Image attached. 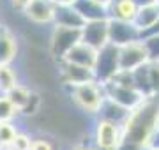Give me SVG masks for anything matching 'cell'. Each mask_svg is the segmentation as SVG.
<instances>
[{"mask_svg": "<svg viewBox=\"0 0 159 150\" xmlns=\"http://www.w3.org/2000/svg\"><path fill=\"white\" fill-rule=\"evenodd\" d=\"M159 124V95H148L129 111L122 124V139L145 147L152 131Z\"/></svg>", "mask_w": 159, "mask_h": 150, "instance_id": "6da1fadb", "label": "cell"}, {"mask_svg": "<svg viewBox=\"0 0 159 150\" xmlns=\"http://www.w3.org/2000/svg\"><path fill=\"white\" fill-rule=\"evenodd\" d=\"M64 88H66L67 101L76 110L81 111L87 117L96 118L97 111H99L102 101L106 97L102 83H99L97 80H90L85 81V83H80V85H74V87H64Z\"/></svg>", "mask_w": 159, "mask_h": 150, "instance_id": "7a4b0ae2", "label": "cell"}, {"mask_svg": "<svg viewBox=\"0 0 159 150\" xmlns=\"http://www.w3.org/2000/svg\"><path fill=\"white\" fill-rule=\"evenodd\" d=\"M120 69L119 65V46L106 42L104 46L97 50L96 62H94V78L99 83H106L113 78V74Z\"/></svg>", "mask_w": 159, "mask_h": 150, "instance_id": "3957f363", "label": "cell"}, {"mask_svg": "<svg viewBox=\"0 0 159 150\" xmlns=\"http://www.w3.org/2000/svg\"><path fill=\"white\" fill-rule=\"evenodd\" d=\"M51 34L48 39V51L53 62L62 60L64 55L80 41V29H67V27H55L51 25Z\"/></svg>", "mask_w": 159, "mask_h": 150, "instance_id": "277c9868", "label": "cell"}, {"mask_svg": "<svg viewBox=\"0 0 159 150\" xmlns=\"http://www.w3.org/2000/svg\"><path fill=\"white\" fill-rule=\"evenodd\" d=\"M90 138H92V141H90L92 147L115 148L120 143V139H122V126L96 117L94 118V126H92Z\"/></svg>", "mask_w": 159, "mask_h": 150, "instance_id": "5b68a950", "label": "cell"}, {"mask_svg": "<svg viewBox=\"0 0 159 150\" xmlns=\"http://www.w3.org/2000/svg\"><path fill=\"white\" fill-rule=\"evenodd\" d=\"M55 64L58 67L57 81H60L62 87H74V85H80V83L96 80L94 78V71L90 67H83V65L66 62V60H58Z\"/></svg>", "mask_w": 159, "mask_h": 150, "instance_id": "8992f818", "label": "cell"}, {"mask_svg": "<svg viewBox=\"0 0 159 150\" xmlns=\"http://www.w3.org/2000/svg\"><path fill=\"white\" fill-rule=\"evenodd\" d=\"M142 39V32L133 21H122V20H111L108 18V42L115 46H124L133 41Z\"/></svg>", "mask_w": 159, "mask_h": 150, "instance_id": "52a82bcc", "label": "cell"}, {"mask_svg": "<svg viewBox=\"0 0 159 150\" xmlns=\"http://www.w3.org/2000/svg\"><path fill=\"white\" fill-rule=\"evenodd\" d=\"M148 62V53L145 50L143 41H133L129 44L119 46V65L120 69L133 71Z\"/></svg>", "mask_w": 159, "mask_h": 150, "instance_id": "ba28073f", "label": "cell"}, {"mask_svg": "<svg viewBox=\"0 0 159 150\" xmlns=\"http://www.w3.org/2000/svg\"><path fill=\"white\" fill-rule=\"evenodd\" d=\"M104 85V95L115 103L122 104L124 108L127 110H133V108H136L138 104L142 103L143 95L138 92L134 87H124V85H117L113 81H108V83H102Z\"/></svg>", "mask_w": 159, "mask_h": 150, "instance_id": "9c48e42d", "label": "cell"}, {"mask_svg": "<svg viewBox=\"0 0 159 150\" xmlns=\"http://www.w3.org/2000/svg\"><path fill=\"white\" fill-rule=\"evenodd\" d=\"M25 20L32 25L43 27V25L53 23V12H55V4L51 0H30V4L23 9Z\"/></svg>", "mask_w": 159, "mask_h": 150, "instance_id": "30bf717a", "label": "cell"}, {"mask_svg": "<svg viewBox=\"0 0 159 150\" xmlns=\"http://www.w3.org/2000/svg\"><path fill=\"white\" fill-rule=\"evenodd\" d=\"M80 41L85 44L99 50L108 42V20H94V21H85L83 27L80 29Z\"/></svg>", "mask_w": 159, "mask_h": 150, "instance_id": "8fae6325", "label": "cell"}, {"mask_svg": "<svg viewBox=\"0 0 159 150\" xmlns=\"http://www.w3.org/2000/svg\"><path fill=\"white\" fill-rule=\"evenodd\" d=\"M20 53L16 34L9 27L0 25V64H12Z\"/></svg>", "mask_w": 159, "mask_h": 150, "instance_id": "7c38bea8", "label": "cell"}, {"mask_svg": "<svg viewBox=\"0 0 159 150\" xmlns=\"http://www.w3.org/2000/svg\"><path fill=\"white\" fill-rule=\"evenodd\" d=\"M96 55H97L96 48L85 44L83 41H78V42L64 55L62 60L78 64V65H83V67H90L92 69V67H94V62H96Z\"/></svg>", "mask_w": 159, "mask_h": 150, "instance_id": "4fadbf2b", "label": "cell"}, {"mask_svg": "<svg viewBox=\"0 0 159 150\" xmlns=\"http://www.w3.org/2000/svg\"><path fill=\"white\" fill-rule=\"evenodd\" d=\"M85 20L73 6H55L53 23L55 27H67V29H81Z\"/></svg>", "mask_w": 159, "mask_h": 150, "instance_id": "5bb4252c", "label": "cell"}, {"mask_svg": "<svg viewBox=\"0 0 159 150\" xmlns=\"http://www.w3.org/2000/svg\"><path fill=\"white\" fill-rule=\"evenodd\" d=\"M73 7L80 12V16L85 21L94 20H108V7L97 4L94 0H74Z\"/></svg>", "mask_w": 159, "mask_h": 150, "instance_id": "9a60e30c", "label": "cell"}, {"mask_svg": "<svg viewBox=\"0 0 159 150\" xmlns=\"http://www.w3.org/2000/svg\"><path fill=\"white\" fill-rule=\"evenodd\" d=\"M129 111L131 110L124 108L122 104L115 103V101H111V99H108V97H104V101H102L101 108H99V111H97L96 117L122 126V124L125 122V118H127V115H129Z\"/></svg>", "mask_w": 159, "mask_h": 150, "instance_id": "2e32d148", "label": "cell"}, {"mask_svg": "<svg viewBox=\"0 0 159 150\" xmlns=\"http://www.w3.org/2000/svg\"><path fill=\"white\" fill-rule=\"evenodd\" d=\"M159 20V4H150V6H143L138 7L136 14L133 23L138 27V30L143 34H147L148 30L154 27V23Z\"/></svg>", "mask_w": 159, "mask_h": 150, "instance_id": "e0dca14e", "label": "cell"}, {"mask_svg": "<svg viewBox=\"0 0 159 150\" xmlns=\"http://www.w3.org/2000/svg\"><path fill=\"white\" fill-rule=\"evenodd\" d=\"M138 6L134 0H111L108 6V18L111 20H122V21H133Z\"/></svg>", "mask_w": 159, "mask_h": 150, "instance_id": "ac0fdd59", "label": "cell"}, {"mask_svg": "<svg viewBox=\"0 0 159 150\" xmlns=\"http://www.w3.org/2000/svg\"><path fill=\"white\" fill-rule=\"evenodd\" d=\"M133 83H134V88L143 97L154 95L152 90H150V80H148V62L133 69Z\"/></svg>", "mask_w": 159, "mask_h": 150, "instance_id": "d6986e66", "label": "cell"}, {"mask_svg": "<svg viewBox=\"0 0 159 150\" xmlns=\"http://www.w3.org/2000/svg\"><path fill=\"white\" fill-rule=\"evenodd\" d=\"M32 90H34V88H30V85H25V83H20V81H18L16 85H14V87H12L6 95L9 97V101H11V103L18 108V111H20L23 106L27 104V101L30 99Z\"/></svg>", "mask_w": 159, "mask_h": 150, "instance_id": "ffe728a7", "label": "cell"}, {"mask_svg": "<svg viewBox=\"0 0 159 150\" xmlns=\"http://www.w3.org/2000/svg\"><path fill=\"white\" fill-rule=\"evenodd\" d=\"M18 81V73L11 64H0V94H7Z\"/></svg>", "mask_w": 159, "mask_h": 150, "instance_id": "44dd1931", "label": "cell"}, {"mask_svg": "<svg viewBox=\"0 0 159 150\" xmlns=\"http://www.w3.org/2000/svg\"><path fill=\"white\" fill-rule=\"evenodd\" d=\"M20 118V111L9 101L6 94H0V122H14Z\"/></svg>", "mask_w": 159, "mask_h": 150, "instance_id": "7402d4cb", "label": "cell"}, {"mask_svg": "<svg viewBox=\"0 0 159 150\" xmlns=\"http://www.w3.org/2000/svg\"><path fill=\"white\" fill-rule=\"evenodd\" d=\"M41 106H43V97H41L39 90H32V95L27 101V104L20 110V117L23 118H30V117L37 115L41 111Z\"/></svg>", "mask_w": 159, "mask_h": 150, "instance_id": "603a6c76", "label": "cell"}, {"mask_svg": "<svg viewBox=\"0 0 159 150\" xmlns=\"http://www.w3.org/2000/svg\"><path fill=\"white\" fill-rule=\"evenodd\" d=\"M58 148V141L50 134H37L32 136V145L30 150H57Z\"/></svg>", "mask_w": 159, "mask_h": 150, "instance_id": "cb8c5ba5", "label": "cell"}, {"mask_svg": "<svg viewBox=\"0 0 159 150\" xmlns=\"http://www.w3.org/2000/svg\"><path fill=\"white\" fill-rule=\"evenodd\" d=\"M18 129L14 122H0V145L2 147H11L14 141Z\"/></svg>", "mask_w": 159, "mask_h": 150, "instance_id": "d4e9b609", "label": "cell"}, {"mask_svg": "<svg viewBox=\"0 0 159 150\" xmlns=\"http://www.w3.org/2000/svg\"><path fill=\"white\" fill-rule=\"evenodd\" d=\"M142 41L148 53V60H159V34H145Z\"/></svg>", "mask_w": 159, "mask_h": 150, "instance_id": "484cf974", "label": "cell"}, {"mask_svg": "<svg viewBox=\"0 0 159 150\" xmlns=\"http://www.w3.org/2000/svg\"><path fill=\"white\" fill-rule=\"evenodd\" d=\"M148 80L152 94L159 95V60H148Z\"/></svg>", "mask_w": 159, "mask_h": 150, "instance_id": "4316f807", "label": "cell"}, {"mask_svg": "<svg viewBox=\"0 0 159 150\" xmlns=\"http://www.w3.org/2000/svg\"><path fill=\"white\" fill-rule=\"evenodd\" d=\"M30 145H32V134L25 133V131H18L11 147H14L16 150H30Z\"/></svg>", "mask_w": 159, "mask_h": 150, "instance_id": "83f0119b", "label": "cell"}, {"mask_svg": "<svg viewBox=\"0 0 159 150\" xmlns=\"http://www.w3.org/2000/svg\"><path fill=\"white\" fill-rule=\"evenodd\" d=\"M147 147L150 150L159 148V124H157V127L152 131V134H150V138H148V141H147Z\"/></svg>", "mask_w": 159, "mask_h": 150, "instance_id": "f1b7e54d", "label": "cell"}, {"mask_svg": "<svg viewBox=\"0 0 159 150\" xmlns=\"http://www.w3.org/2000/svg\"><path fill=\"white\" fill-rule=\"evenodd\" d=\"M138 148H140V145L131 143L127 139H120V143L115 147V150H138Z\"/></svg>", "mask_w": 159, "mask_h": 150, "instance_id": "f546056e", "label": "cell"}, {"mask_svg": "<svg viewBox=\"0 0 159 150\" xmlns=\"http://www.w3.org/2000/svg\"><path fill=\"white\" fill-rule=\"evenodd\" d=\"M66 150H94L90 143H83V141H76V143H71L67 145V148Z\"/></svg>", "mask_w": 159, "mask_h": 150, "instance_id": "4dcf8cb0", "label": "cell"}, {"mask_svg": "<svg viewBox=\"0 0 159 150\" xmlns=\"http://www.w3.org/2000/svg\"><path fill=\"white\" fill-rule=\"evenodd\" d=\"M9 2H11V7L18 12H21L23 9L30 4V0H9Z\"/></svg>", "mask_w": 159, "mask_h": 150, "instance_id": "1f68e13d", "label": "cell"}, {"mask_svg": "<svg viewBox=\"0 0 159 150\" xmlns=\"http://www.w3.org/2000/svg\"><path fill=\"white\" fill-rule=\"evenodd\" d=\"M134 4L138 7H143V6H150V4H157V0H134Z\"/></svg>", "mask_w": 159, "mask_h": 150, "instance_id": "d6a6232c", "label": "cell"}, {"mask_svg": "<svg viewBox=\"0 0 159 150\" xmlns=\"http://www.w3.org/2000/svg\"><path fill=\"white\" fill-rule=\"evenodd\" d=\"M55 6H73L74 0H51Z\"/></svg>", "mask_w": 159, "mask_h": 150, "instance_id": "836d02e7", "label": "cell"}, {"mask_svg": "<svg viewBox=\"0 0 159 150\" xmlns=\"http://www.w3.org/2000/svg\"><path fill=\"white\" fill-rule=\"evenodd\" d=\"M147 34H159V20L156 21V23H154V27H152L150 30H148ZM143 35H145V34H143ZM143 35H142V37H143Z\"/></svg>", "mask_w": 159, "mask_h": 150, "instance_id": "e575fe53", "label": "cell"}, {"mask_svg": "<svg viewBox=\"0 0 159 150\" xmlns=\"http://www.w3.org/2000/svg\"><path fill=\"white\" fill-rule=\"evenodd\" d=\"M94 2H97V4H101V6H104V7H108L111 0H94Z\"/></svg>", "mask_w": 159, "mask_h": 150, "instance_id": "d590c367", "label": "cell"}, {"mask_svg": "<svg viewBox=\"0 0 159 150\" xmlns=\"http://www.w3.org/2000/svg\"><path fill=\"white\" fill-rule=\"evenodd\" d=\"M94 150H115V148H99V147H94Z\"/></svg>", "mask_w": 159, "mask_h": 150, "instance_id": "8d00e7d4", "label": "cell"}, {"mask_svg": "<svg viewBox=\"0 0 159 150\" xmlns=\"http://www.w3.org/2000/svg\"><path fill=\"white\" fill-rule=\"evenodd\" d=\"M2 150H16V148H14V147H4Z\"/></svg>", "mask_w": 159, "mask_h": 150, "instance_id": "74e56055", "label": "cell"}, {"mask_svg": "<svg viewBox=\"0 0 159 150\" xmlns=\"http://www.w3.org/2000/svg\"><path fill=\"white\" fill-rule=\"evenodd\" d=\"M2 148H4V147H2V145H0V150H2Z\"/></svg>", "mask_w": 159, "mask_h": 150, "instance_id": "f35d334b", "label": "cell"}, {"mask_svg": "<svg viewBox=\"0 0 159 150\" xmlns=\"http://www.w3.org/2000/svg\"><path fill=\"white\" fill-rule=\"evenodd\" d=\"M157 4H159V0H157Z\"/></svg>", "mask_w": 159, "mask_h": 150, "instance_id": "ab89813d", "label": "cell"}, {"mask_svg": "<svg viewBox=\"0 0 159 150\" xmlns=\"http://www.w3.org/2000/svg\"><path fill=\"white\" fill-rule=\"evenodd\" d=\"M156 150H159V148H156Z\"/></svg>", "mask_w": 159, "mask_h": 150, "instance_id": "60d3db41", "label": "cell"}]
</instances>
